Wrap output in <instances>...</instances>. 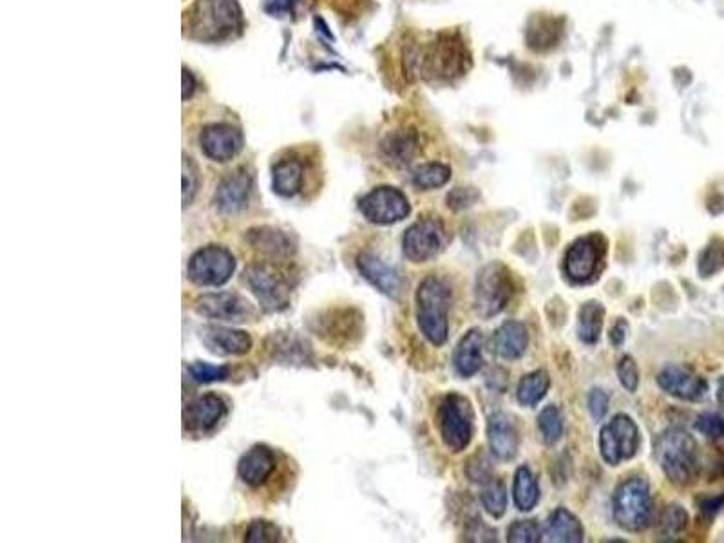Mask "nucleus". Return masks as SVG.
I'll list each match as a JSON object with an SVG mask.
<instances>
[{
    "instance_id": "f257e3e1",
    "label": "nucleus",
    "mask_w": 724,
    "mask_h": 543,
    "mask_svg": "<svg viewBox=\"0 0 724 543\" xmlns=\"http://www.w3.org/2000/svg\"><path fill=\"white\" fill-rule=\"evenodd\" d=\"M187 15L192 39L201 42L232 39L243 29L238 0H196Z\"/></svg>"
},
{
    "instance_id": "f03ea898",
    "label": "nucleus",
    "mask_w": 724,
    "mask_h": 543,
    "mask_svg": "<svg viewBox=\"0 0 724 543\" xmlns=\"http://www.w3.org/2000/svg\"><path fill=\"white\" fill-rule=\"evenodd\" d=\"M453 290L444 277L428 276L417 290V323L420 332L433 346L448 341L449 308Z\"/></svg>"
},
{
    "instance_id": "7ed1b4c3",
    "label": "nucleus",
    "mask_w": 724,
    "mask_h": 543,
    "mask_svg": "<svg viewBox=\"0 0 724 543\" xmlns=\"http://www.w3.org/2000/svg\"><path fill=\"white\" fill-rule=\"evenodd\" d=\"M656 458L665 477L676 486H690L699 475V451L694 437L681 428H672L659 437Z\"/></svg>"
},
{
    "instance_id": "20e7f679",
    "label": "nucleus",
    "mask_w": 724,
    "mask_h": 543,
    "mask_svg": "<svg viewBox=\"0 0 724 543\" xmlns=\"http://www.w3.org/2000/svg\"><path fill=\"white\" fill-rule=\"evenodd\" d=\"M411 60L422 77L435 80H453L469 69V51L455 33H442Z\"/></svg>"
},
{
    "instance_id": "39448f33",
    "label": "nucleus",
    "mask_w": 724,
    "mask_h": 543,
    "mask_svg": "<svg viewBox=\"0 0 724 543\" xmlns=\"http://www.w3.org/2000/svg\"><path fill=\"white\" fill-rule=\"evenodd\" d=\"M614 520L629 533H641L652 524V495L647 480L632 477L621 482L612 500Z\"/></svg>"
},
{
    "instance_id": "423d86ee",
    "label": "nucleus",
    "mask_w": 724,
    "mask_h": 543,
    "mask_svg": "<svg viewBox=\"0 0 724 543\" xmlns=\"http://www.w3.org/2000/svg\"><path fill=\"white\" fill-rule=\"evenodd\" d=\"M437 428L449 451H464L475 433V411L469 399L460 393L446 395L437 410Z\"/></svg>"
},
{
    "instance_id": "0eeeda50",
    "label": "nucleus",
    "mask_w": 724,
    "mask_h": 543,
    "mask_svg": "<svg viewBox=\"0 0 724 543\" xmlns=\"http://www.w3.org/2000/svg\"><path fill=\"white\" fill-rule=\"evenodd\" d=\"M515 292L513 274L500 261H493L478 270L475 281V308L478 315L491 319L504 312Z\"/></svg>"
},
{
    "instance_id": "6e6552de",
    "label": "nucleus",
    "mask_w": 724,
    "mask_h": 543,
    "mask_svg": "<svg viewBox=\"0 0 724 543\" xmlns=\"http://www.w3.org/2000/svg\"><path fill=\"white\" fill-rule=\"evenodd\" d=\"M607 254V239L598 232L587 234L572 243L565 252L563 272L574 285H587L600 274Z\"/></svg>"
},
{
    "instance_id": "1a4fd4ad",
    "label": "nucleus",
    "mask_w": 724,
    "mask_h": 543,
    "mask_svg": "<svg viewBox=\"0 0 724 543\" xmlns=\"http://www.w3.org/2000/svg\"><path fill=\"white\" fill-rule=\"evenodd\" d=\"M449 234L444 223L435 218H422L406 230L402 238L404 256L413 263H426L448 247Z\"/></svg>"
},
{
    "instance_id": "9d476101",
    "label": "nucleus",
    "mask_w": 724,
    "mask_h": 543,
    "mask_svg": "<svg viewBox=\"0 0 724 543\" xmlns=\"http://www.w3.org/2000/svg\"><path fill=\"white\" fill-rule=\"evenodd\" d=\"M641 437L636 422L629 415H616L600 431V453L609 466L636 457Z\"/></svg>"
},
{
    "instance_id": "9b49d317",
    "label": "nucleus",
    "mask_w": 724,
    "mask_h": 543,
    "mask_svg": "<svg viewBox=\"0 0 724 543\" xmlns=\"http://www.w3.org/2000/svg\"><path fill=\"white\" fill-rule=\"evenodd\" d=\"M245 283L267 312H283L290 305L288 281L268 263L250 265L245 270Z\"/></svg>"
},
{
    "instance_id": "f8f14e48",
    "label": "nucleus",
    "mask_w": 724,
    "mask_h": 543,
    "mask_svg": "<svg viewBox=\"0 0 724 543\" xmlns=\"http://www.w3.org/2000/svg\"><path fill=\"white\" fill-rule=\"evenodd\" d=\"M236 259L227 248L218 245L203 247L189 261V279L200 286H220L234 274Z\"/></svg>"
},
{
    "instance_id": "ddd939ff",
    "label": "nucleus",
    "mask_w": 724,
    "mask_h": 543,
    "mask_svg": "<svg viewBox=\"0 0 724 543\" xmlns=\"http://www.w3.org/2000/svg\"><path fill=\"white\" fill-rule=\"evenodd\" d=\"M362 216L375 225H393L410 216L408 198L395 187H377L359 201Z\"/></svg>"
},
{
    "instance_id": "4468645a",
    "label": "nucleus",
    "mask_w": 724,
    "mask_h": 543,
    "mask_svg": "<svg viewBox=\"0 0 724 543\" xmlns=\"http://www.w3.org/2000/svg\"><path fill=\"white\" fill-rule=\"evenodd\" d=\"M194 310L203 317L230 321V323H243L256 315V310L248 303L245 297L230 292L220 294H205L194 301Z\"/></svg>"
},
{
    "instance_id": "2eb2a0df",
    "label": "nucleus",
    "mask_w": 724,
    "mask_h": 543,
    "mask_svg": "<svg viewBox=\"0 0 724 543\" xmlns=\"http://www.w3.org/2000/svg\"><path fill=\"white\" fill-rule=\"evenodd\" d=\"M658 384L668 395L688 402L701 401L708 391L705 379L681 364H670L663 368L658 375Z\"/></svg>"
},
{
    "instance_id": "dca6fc26",
    "label": "nucleus",
    "mask_w": 724,
    "mask_h": 543,
    "mask_svg": "<svg viewBox=\"0 0 724 543\" xmlns=\"http://www.w3.org/2000/svg\"><path fill=\"white\" fill-rule=\"evenodd\" d=\"M201 151L214 162H230L243 149V134L229 124L205 127L200 136Z\"/></svg>"
},
{
    "instance_id": "f3484780",
    "label": "nucleus",
    "mask_w": 724,
    "mask_h": 543,
    "mask_svg": "<svg viewBox=\"0 0 724 543\" xmlns=\"http://www.w3.org/2000/svg\"><path fill=\"white\" fill-rule=\"evenodd\" d=\"M227 415V406L218 395H201L185 408L183 424L189 433H209L220 424Z\"/></svg>"
},
{
    "instance_id": "a211bd4d",
    "label": "nucleus",
    "mask_w": 724,
    "mask_h": 543,
    "mask_svg": "<svg viewBox=\"0 0 724 543\" xmlns=\"http://www.w3.org/2000/svg\"><path fill=\"white\" fill-rule=\"evenodd\" d=\"M487 442L489 449L498 460L509 462L518 455L520 448V435L516 429L515 420L507 413H493L487 420Z\"/></svg>"
},
{
    "instance_id": "6ab92c4d",
    "label": "nucleus",
    "mask_w": 724,
    "mask_h": 543,
    "mask_svg": "<svg viewBox=\"0 0 724 543\" xmlns=\"http://www.w3.org/2000/svg\"><path fill=\"white\" fill-rule=\"evenodd\" d=\"M250 191H252V176L248 174L247 169L239 167L221 181L216 191V207L221 214H238L239 210L245 209Z\"/></svg>"
},
{
    "instance_id": "aec40b11",
    "label": "nucleus",
    "mask_w": 724,
    "mask_h": 543,
    "mask_svg": "<svg viewBox=\"0 0 724 543\" xmlns=\"http://www.w3.org/2000/svg\"><path fill=\"white\" fill-rule=\"evenodd\" d=\"M357 268L361 276L375 286L384 296L399 297L402 290V281L399 274L388 267L381 258H377L372 252H362L357 258Z\"/></svg>"
},
{
    "instance_id": "412c9836",
    "label": "nucleus",
    "mask_w": 724,
    "mask_h": 543,
    "mask_svg": "<svg viewBox=\"0 0 724 543\" xmlns=\"http://www.w3.org/2000/svg\"><path fill=\"white\" fill-rule=\"evenodd\" d=\"M274 469H276L274 451L267 446H254L239 460L238 475L243 484L259 487L267 482Z\"/></svg>"
},
{
    "instance_id": "4be33fe9",
    "label": "nucleus",
    "mask_w": 724,
    "mask_h": 543,
    "mask_svg": "<svg viewBox=\"0 0 724 543\" xmlns=\"http://www.w3.org/2000/svg\"><path fill=\"white\" fill-rule=\"evenodd\" d=\"M484 334L480 330H469L460 341H458L457 348L453 352V366H455V372L469 379L473 377L475 373L482 370L484 366Z\"/></svg>"
},
{
    "instance_id": "5701e85b",
    "label": "nucleus",
    "mask_w": 724,
    "mask_h": 543,
    "mask_svg": "<svg viewBox=\"0 0 724 543\" xmlns=\"http://www.w3.org/2000/svg\"><path fill=\"white\" fill-rule=\"evenodd\" d=\"M201 341L210 352L218 355H243L252 348V339L247 332L225 326H205L201 330Z\"/></svg>"
},
{
    "instance_id": "b1692460",
    "label": "nucleus",
    "mask_w": 724,
    "mask_h": 543,
    "mask_svg": "<svg viewBox=\"0 0 724 543\" xmlns=\"http://www.w3.org/2000/svg\"><path fill=\"white\" fill-rule=\"evenodd\" d=\"M529 346V332L520 321H507L493 335V352L505 361H516Z\"/></svg>"
},
{
    "instance_id": "393cba45",
    "label": "nucleus",
    "mask_w": 724,
    "mask_h": 543,
    "mask_svg": "<svg viewBox=\"0 0 724 543\" xmlns=\"http://www.w3.org/2000/svg\"><path fill=\"white\" fill-rule=\"evenodd\" d=\"M543 536L545 542L582 543L585 540V529L569 509L558 507L553 515L549 516Z\"/></svg>"
},
{
    "instance_id": "a878e982",
    "label": "nucleus",
    "mask_w": 724,
    "mask_h": 543,
    "mask_svg": "<svg viewBox=\"0 0 724 543\" xmlns=\"http://www.w3.org/2000/svg\"><path fill=\"white\" fill-rule=\"evenodd\" d=\"M248 243L252 247L259 250L261 254H265L268 258L281 259L288 258L294 254V243L292 239L286 236L281 230L270 229H252L248 232Z\"/></svg>"
},
{
    "instance_id": "bb28decb",
    "label": "nucleus",
    "mask_w": 724,
    "mask_h": 543,
    "mask_svg": "<svg viewBox=\"0 0 724 543\" xmlns=\"http://www.w3.org/2000/svg\"><path fill=\"white\" fill-rule=\"evenodd\" d=\"M382 153L388 162L395 163V165H408L419 153L417 134L413 131L390 134L382 142Z\"/></svg>"
},
{
    "instance_id": "cd10ccee",
    "label": "nucleus",
    "mask_w": 724,
    "mask_h": 543,
    "mask_svg": "<svg viewBox=\"0 0 724 543\" xmlns=\"http://www.w3.org/2000/svg\"><path fill=\"white\" fill-rule=\"evenodd\" d=\"M272 187L283 198H292L303 187V165L297 160H281L272 171Z\"/></svg>"
},
{
    "instance_id": "c85d7f7f",
    "label": "nucleus",
    "mask_w": 724,
    "mask_h": 543,
    "mask_svg": "<svg viewBox=\"0 0 724 543\" xmlns=\"http://www.w3.org/2000/svg\"><path fill=\"white\" fill-rule=\"evenodd\" d=\"M605 321V306L600 301H587L583 303L578 312V337L585 344L598 343Z\"/></svg>"
},
{
    "instance_id": "c756f323",
    "label": "nucleus",
    "mask_w": 724,
    "mask_h": 543,
    "mask_svg": "<svg viewBox=\"0 0 724 543\" xmlns=\"http://www.w3.org/2000/svg\"><path fill=\"white\" fill-rule=\"evenodd\" d=\"M513 500L518 511H533L538 500H540V487L538 480L531 473L529 467H518L516 469L515 484H513Z\"/></svg>"
},
{
    "instance_id": "7c9ffc66",
    "label": "nucleus",
    "mask_w": 724,
    "mask_h": 543,
    "mask_svg": "<svg viewBox=\"0 0 724 543\" xmlns=\"http://www.w3.org/2000/svg\"><path fill=\"white\" fill-rule=\"evenodd\" d=\"M551 386V377L545 370H536L533 373H527L522 377V381L518 382V390H516V399L522 406H536L547 395Z\"/></svg>"
},
{
    "instance_id": "2f4dec72",
    "label": "nucleus",
    "mask_w": 724,
    "mask_h": 543,
    "mask_svg": "<svg viewBox=\"0 0 724 543\" xmlns=\"http://www.w3.org/2000/svg\"><path fill=\"white\" fill-rule=\"evenodd\" d=\"M451 178V169L444 163H426L413 172V185L422 191H433L444 187Z\"/></svg>"
},
{
    "instance_id": "473e14b6",
    "label": "nucleus",
    "mask_w": 724,
    "mask_h": 543,
    "mask_svg": "<svg viewBox=\"0 0 724 543\" xmlns=\"http://www.w3.org/2000/svg\"><path fill=\"white\" fill-rule=\"evenodd\" d=\"M482 505L486 509L489 516H493L495 520L502 518L507 511V489L500 478H493L487 484H484L482 495H480Z\"/></svg>"
},
{
    "instance_id": "72a5a7b5",
    "label": "nucleus",
    "mask_w": 724,
    "mask_h": 543,
    "mask_svg": "<svg viewBox=\"0 0 724 543\" xmlns=\"http://www.w3.org/2000/svg\"><path fill=\"white\" fill-rule=\"evenodd\" d=\"M724 268V239L714 238L699 254L697 270L701 277H712Z\"/></svg>"
},
{
    "instance_id": "f704fd0d",
    "label": "nucleus",
    "mask_w": 724,
    "mask_h": 543,
    "mask_svg": "<svg viewBox=\"0 0 724 543\" xmlns=\"http://www.w3.org/2000/svg\"><path fill=\"white\" fill-rule=\"evenodd\" d=\"M538 429L547 446H554L563 435V415L556 406H545L538 415Z\"/></svg>"
},
{
    "instance_id": "c9c22d12",
    "label": "nucleus",
    "mask_w": 724,
    "mask_h": 543,
    "mask_svg": "<svg viewBox=\"0 0 724 543\" xmlns=\"http://www.w3.org/2000/svg\"><path fill=\"white\" fill-rule=\"evenodd\" d=\"M686 527H688V513L685 511V507H681L679 504L667 505L659 520L661 534L667 536L668 540H674L685 533Z\"/></svg>"
},
{
    "instance_id": "e433bc0d",
    "label": "nucleus",
    "mask_w": 724,
    "mask_h": 543,
    "mask_svg": "<svg viewBox=\"0 0 724 543\" xmlns=\"http://www.w3.org/2000/svg\"><path fill=\"white\" fill-rule=\"evenodd\" d=\"M466 475L471 482L484 486L489 480H493V464L491 460L487 458L484 451H478L473 457L469 458L466 462Z\"/></svg>"
},
{
    "instance_id": "4c0bfd02",
    "label": "nucleus",
    "mask_w": 724,
    "mask_h": 543,
    "mask_svg": "<svg viewBox=\"0 0 724 543\" xmlns=\"http://www.w3.org/2000/svg\"><path fill=\"white\" fill-rule=\"evenodd\" d=\"M543 534L534 520H518L507 531L509 543H536L542 542Z\"/></svg>"
},
{
    "instance_id": "58836bf2",
    "label": "nucleus",
    "mask_w": 724,
    "mask_h": 543,
    "mask_svg": "<svg viewBox=\"0 0 724 543\" xmlns=\"http://www.w3.org/2000/svg\"><path fill=\"white\" fill-rule=\"evenodd\" d=\"M281 540V531L279 527L270 524L267 520H256L248 527L245 534V542L248 543H270L279 542Z\"/></svg>"
},
{
    "instance_id": "ea45409f",
    "label": "nucleus",
    "mask_w": 724,
    "mask_h": 543,
    "mask_svg": "<svg viewBox=\"0 0 724 543\" xmlns=\"http://www.w3.org/2000/svg\"><path fill=\"white\" fill-rule=\"evenodd\" d=\"M229 368L227 366H212L207 362H194L189 366V373L196 382H216L225 381L229 377Z\"/></svg>"
},
{
    "instance_id": "a19ab883",
    "label": "nucleus",
    "mask_w": 724,
    "mask_h": 543,
    "mask_svg": "<svg viewBox=\"0 0 724 543\" xmlns=\"http://www.w3.org/2000/svg\"><path fill=\"white\" fill-rule=\"evenodd\" d=\"M618 377H620L621 386L625 390L630 391V393L638 391L639 368L638 362L634 361L632 355L621 357V361L618 362Z\"/></svg>"
},
{
    "instance_id": "79ce46f5",
    "label": "nucleus",
    "mask_w": 724,
    "mask_h": 543,
    "mask_svg": "<svg viewBox=\"0 0 724 543\" xmlns=\"http://www.w3.org/2000/svg\"><path fill=\"white\" fill-rule=\"evenodd\" d=\"M696 429L706 439L719 440L724 437V417L717 413H703L696 422Z\"/></svg>"
},
{
    "instance_id": "37998d69",
    "label": "nucleus",
    "mask_w": 724,
    "mask_h": 543,
    "mask_svg": "<svg viewBox=\"0 0 724 543\" xmlns=\"http://www.w3.org/2000/svg\"><path fill=\"white\" fill-rule=\"evenodd\" d=\"M200 185V176L198 169L192 162L191 158H183V207H187L191 203L194 194L198 191Z\"/></svg>"
},
{
    "instance_id": "c03bdc74",
    "label": "nucleus",
    "mask_w": 724,
    "mask_h": 543,
    "mask_svg": "<svg viewBox=\"0 0 724 543\" xmlns=\"http://www.w3.org/2000/svg\"><path fill=\"white\" fill-rule=\"evenodd\" d=\"M480 194L473 187H457L448 194V207L451 210H464L477 203Z\"/></svg>"
},
{
    "instance_id": "a18cd8bd",
    "label": "nucleus",
    "mask_w": 724,
    "mask_h": 543,
    "mask_svg": "<svg viewBox=\"0 0 724 543\" xmlns=\"http://www.w3.org/2000/svg\"><path fill=\"white\" fill-rule=\"evenodd\" d=\"M609 402L610 397L605 391L600 390V388L592 390L591 395H589V411H591L592 419H603L607 415V411H609Z\"/></svg>"
},
{
    "instance_id": "49530a36",
    "label": "nucleus",
    "mask_w": 724,
    "mask_h": 543,
    "mask_svg": "<svg viewBox=\"0 0 724 543\" xmlns=\"http://www.w3.org/2000/svg\"><path fill=\"white\" fill-rule=\"evenodd\" d=\"M299 0H265V10L274 17L290 15L297 6Z\"/></svg>"
},
{
    "instance_id": "de8ad7c7",
    "label": "nucleus",
    "mask_w": 724,
    "mask_h": 543,
    "mask_svg": "<svg viewBox=\"0 0 724 543\" xmlns=\"http://www.w3.org/2000/svg\"><path fill=\"white\" fill-rule=\"evenodd\" d=\"M627 335H629V323L625 319H618L610 330V343L612 346L620 348L627 341Z\"/></svg>"
},
{
    "instance_id": "09e8293b",
    "label": "nucleus",
    "mask_w": 724,
    "mask_h": 543,
    "mask_svg": "<svg viewBox=\"0 0 724 543\" xmlns=\"http://www.w3.org/2000/svg\"><path fill=\"white\" fill-rule=\"evenodd\" d=\"M724 505V495L723 496H714V498H703L701 502H699V507H701V511H703V515L706 516H714L721 507Z\"/></svg>"
},
{
    "instance_id": "8fccbe9b",
    "label": "nucleus",
    "mask_w": 724,
    "mask_h": 543,
    "mask_svg": "<svg viewBox=\"0 0 724 543\" xmlns=\"http://www.w3.org/2000/svg\"><path fill=\"white\" fill-rule=\"evenodd\" d=\"M194 87H196V82H194L191 71L183 69V100H187L194 93Z\"/></svg>"
},
{
    "instance_id": "3c124183",
    "label": "nucleus",
    "mask_w": 724,
    "mask_h": 543,
    "mask_svg": "<svg viewBox=\"0 0 724 543\" xmlns=\"http://www.w3.org/2000/svg\"><path fill=\"white\" fill-rule=\"evenodd\" d=\"M717 402H719V406L724 410V377H721L719 386H717Z\"/></svg>"
}]
</instances>
